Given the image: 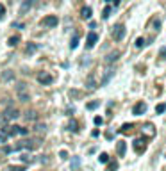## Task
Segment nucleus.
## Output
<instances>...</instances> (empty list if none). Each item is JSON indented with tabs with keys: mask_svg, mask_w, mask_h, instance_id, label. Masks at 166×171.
Listing matches in <instances>:
<instances>
[{
	"mask_svg": "<svg viewBox=\"0 0 166 171\" xmlns=\"http://www.w3.org/2000/svg\"><path fill=\"white\" fill-rule=\"evenodd\" d=\"M16 96H18V100L20 102H29L31 100V95H29V89H27V84L20 82V84L16 86Z\"/></svg>",
	"mask_w": 166,
	"mask_h": 171,
	"instance_id": "obj_1",
	"label": "nucleus"
},
{
	"mask_svg": "<svg viewBox=\"0 0 166 171\" xmlns=\"http://www.w3.org/2000/svg\"><path fill=\"white\" fill-rule=\"evenodd\" d=\"M2 116H4V120L6 121H11V120H16L18 116H20V111L16 109V107H7L6 111L2 112Z\"/></svg>",
	"mask_w": 166,
	"mask_h": 171,
	"instance_id": "obj_2",
	"label": "nucleus"
},
{
	"mask_svg": "<svg viewBox=\"0 0 166 171\" xmlns=\"http://www.w3.org/2000/svg\"><path fill=\"white\" fill-rule=\"evenodd\" d=\"M123 36H125V27L122 25V23H118V25L113 29V38L116 41H122L123 39Z\"/></svg>",
	"mask_w": 166,
	"mask_h": 171,
	"instance_id": "obj_3",
	"label": "nucleus"
},
{
	"mask_svg": "<svg viewBox=\"0 0 166 171\" xmlns=\"http://www.w3.org/2000/svg\"><path fill=\"white\" fill-rule=\"evenodd\" d=\"M38 82H40V84H43V86H48V84H52V82H54V77L50 75V73H45V71H41V73L38 75Z\"/></svg>",
	"mask_w": 166,
	"mask_h": 171,
	"instance_id": "obj_4",
	"label": "nucleus"
},
{
	"mask_svg": "<svg viewBox=\"0 0 166 171\" xmlns=\"http://www.w3.org/2000/svg\"><path fill=\"white\" fill-rule=\"evenodd\" d=\"M20 132V127H11V125H7V127H4L2 128V134L7 137V136H16Z\"/></svg>",
	"mask_w": 166,
	"mask_h": 171,
	"instance_id": "obj_5",
	"label": "nucleus"
},
{
	"mask_svg": "<svg viewBox=\"0 0 166 171\" xmlns=\"http://www.w3.org/2000/svg\"><path fill=\"white\" fill-rule=\"evenodd\" d=\"M96 41H98V36H96L95 32H89V34H88V39H86V48H93Z\"/></svg>",
	"mask_w": 166,
	"mask_h": 171,
	"instance_id": "obj_6",
	"label": "nucleus"
},
{
	"mask_svg": "<svg viewBox=\"0 0 166 171\" xmlns=\"http://www.w3.org/2000/svg\"><path fill=\"white\" fill-rule=\"evenodd\" d=\"M146 111V103H143V102H139V103H136L134 109H132V114L134 116H141L143 112Z\"/></svg>",
	"mask_w": 166,
	"mask_h": 171,
	"instance_id": "obj_7",
	"label": "nucleus"
},
{
	"mask_svg": "<svg viewBox=\"0 0 166 171\" xmlns=\"http://www.w3.org/2000/svg\"><path fill=\"white\" fill-rule=\"evenodd\" d=\"M41 25H45V27H55L57 25V16H47V18H43Z\"/></svg>",
	"mask_w": 166,
	"mask_h": 171,
	"instance_id": "obj_8",
	"label": "nucleus"
},
{
	"mask_svg": "<svg viewBox=\"0 0 166 171\" xmlns=\"http://www.w3.org/2000/svg\"><path fill=\"white\" fill-rule=\"evenodd\" d=\"M132 146H134V151H136V153H141V151H145V148H146V146H145V139H136Z\"/></svg>",
	"mask_w": 166,
	"mask_h": 171,
	"instance_id": "obj_9",
	"label": "nucleus"
},
{
	"mask_svg": "<svg viewBox=\"0 0 166 171\" xmlns=\"http://www.w3.org/2000/svg\"><path fill=\"white\" fill-rule=\"evenodd\" d=\"M86 86H88V89H96L98 87V84H96V80H95V75L91 73V75H88V79H86Z\"/></svg>",
	"mask_w": 166,
	"mask_h": 171,
	"instance_id": "obj_10",
	"label": "nucleus"
},
{
	"mask_svg": "<svg viewBox=\"0 0 166 171\" xmlns=\"http://www.w3.org/2000/svg\"><path fill=\"white\" fill-rule=\"evenodd\" d=\"M113 75H114V70H111V68H109V70H107V71L104 73V79L100 80V84H98V86H105L107 82L111 80V77H113Z\"/></svg>",
	"mask_w": 166,
	"mask_h": 171,
	"instance_id": "obj_11",
	"label": "nucleus"
},
{
	"mask_svg": "<svg viewBox=\"0 0 166 171\" xmlns=\"http://www.w3.org/2000/svg\"><path fill=\"white\" fill-rule=\"evenodd\" d=\"M118 59H120V52H111V54L105 57V62L111 64V62H114V61H118Z\"/></svg>",
	"mask_w": 166,
	"mask_h": 171,
	"instance_id": "obj_12",
	"label": "nucleus"
},
{
	"mask_svg": "<svg viewBox=\"0 0 166 171\" xmlns=\"http://www.w3.org/2000/svg\"><path fill=\"white\" fill-rule=\"evenodd\" d=\"M31 6H32L31 0H23V4H21V7H20V14H25L27 11L31 9Z\"/></svg>",
	"mask_w": 166,
	"mask_h": 171,
	"instance_id": "obj_13",
	"label": "nucleus"
},
{
	"mask_svg": "<svg viewBox=\"0 0 166 171\" xmlns=\"http://www.w3.org/2000/svg\"><path fill=\"white\" fill-rule=\"evenodd\" d=\"M25 120H27V121H36V120H38V112H36V111L25 112Z\"/></svg>",
	"mask_w": 166,
	"mask_h": 171,
	"instance_id": "obj_14",
	"label": "nucleus"
},
{
	"mask_svg": "<svg viewBox=\"0 0 166 171\" xmlns=\"http://www.w3.org/2000/svg\"><path fill=\"white\" fill-rule=\"evenodd\" d=\"M116 151H118V155H120V157H123V155H125V143H123V141L118 143V146H116Z\"/></svg>",
	"mask_w": 166,
	"mask_h": 171,
	"instance_id": "obj_15",
	"label": "nucleus"
},
{
	"mask_svg": "<svg viewBox=\"0 0 166 171\" xmlns=\"http://www.w3.org/2000/svg\"><path fill=\"white\" fill-rule=\"evenodd\" d=\"M81 14H82V18H84V20L91 18V7H82V11H81Z\"/></svg>",
	"mask_w": 166,
	"mask_h": 171,
	"instance_id": "obj_16",
	"label": "nucleus"
},
{
	"mask_svg": "<svg viewBox=\"0 0 166 171\" xmlns=\"http://www.w3.org/2000/svg\"><path fill=\"white\" fill-rule=\"evenodd\" d=\"M111 6H105L104 7V11H102V18H104V20H107V18H109V16H111Z\"/></svg>",
	"mask_w": 166,
	"mask_h": 171,
	"instance_id": "obj_17",
	"label": "nucleus"
},
{
	"mask_svg": "<svg viewBox=\"0 0 166 171\" xmlns=\"http://www.w3.org/2000/svg\"><path fill=\"white\" fill-rule=\"evenodd\" d=\"M68 130H70V132H77V130H79V128H77V121H75V120H72L70 123H68Z\"/></svg>",
	"mask_w": 166,
	"mask_h": 171,
	"instance_id": "obj_18",
	"label": "nucleus"
},
{
	"mask_svg": "<svg viewBox=\"0 0 166 171\" xmlns=\"http://www.w3.org/2000/svg\"><path fill=\"white\" fill-rule=\"evenodd\" d=\"M45 128H47V127H45V123H43V125H41V123H38V125L34 127V130L38 132V134H41V132L45 134Z\"/></svg>",
	"mask_w": 166,
	"mask_h": 171,
	"instance_id": "obj_19",
	"label": "nucleus"
},
{
	"mask_svg": "<svg viewBox=\"0 0 166 171\" xmlns=\"http://www.w3.org/2000/svg\"><path fill=\"white\" fill-rule=\"evenodd\" d=\"M98 161L102 162V164H105V162H109V155H107V153H100V157H98Z\"/></svg>",
	"mask_w": 166,
	"mask_h": 171,
	"instance_id": "obj_20",
	"label": "nucleus"
},
{
	"mask_svg": "<svg viewBox=\"0 0 166 171\" xmlns=\"http://www.w3.org/2000/svg\"><path fill=\"white\" fill-rule=\"evenodd\" d=\"M164 111H166V103H159V105L156 107V112H157V114H161V112H164Z\"/></svg>",
	"mask_w": 166,
	"mask_h": 171,
	"instance_id": "obj_21",
	"label": "nucleus"
},
{
	"mask_svg": "<svg viewBox=\"0 0 166 171\" xmlns=\"http://www.w3.org/2000/svg\"><path fill=\"white\" fill-rule=\"evenodd\" d=\"M18 41H20V38H18V36H14V38H9V43H7V45H9V46H14Z\"/></svg>",
	"mask_w": 166,
	"mask_h": 171,
	"instance_id": "obj_22",
	"label": "nucleus"
},
{
	"mask_svg": "<svg viewBox=\"0 0 166 171\" xmlns=\"http://www.w3.org/2000/svg\"><path fill=\"white\" fill-rule=\"evenodd\" d=\"M38 50V46H36V45H27V54H34V52Z\"/></svg>",
	"mask_w": 166,
	"mask_h": 171,
	"instance_id": "obj_23",
	"label": "nucleus"
},
{
	"mask_svg": "<svg viewBox=\"0 0 166 171\" xmlns=\"http://www.w3.org/2000/svg\"><path fill=\"white\" fill-rule=\"evenodd\" d=\"M77 45H79V38L75 36V38L72 39V43H70V48H72V50H73V48H77Z\"/></svg>",
	"mask_w": 166,
	"mask_h": 171,
	"instance_id": "obj_24",
	"label": "nucleus"
},
{
	"mask_svg": "<svg viewBox=\"0 0 166 171\" xmlns=\"http://www.w3.org/2000/svg\"><path fill=\"white\" fill-rule=\"evenodd\" d=\"M130 128H132V125H130V123H125L123 127H122V130H120V132H122V134H125V132H129Z\"/></svg>",
	"mask_w": 166,
	"mask_h": 171,
	"instance_id": "obj_25",
	"label": "nucleus"
},
{
	"mask_svg": "<svg viewBox=\"0 0 166 171\" xmlns=\"http://www.w3.org/2000/svg\"><path fill=\"white\" fill-rule=\"evenodd\" d=\"M114 169H118V162H111L107 166V171H114Z\"/></svg>",
	"mask_w": 166,
	"mask_h": 171,
	"instance_id": "obj_26",
	"label": "nucleus"
},
{
	"mask_svg": "<svg viewBox=\"0 0 166 171\" xmlns=\"http://www.w3.org/2000/svg\"><path fill=\"white\" fill-rule=\"evenodd\" d=\"M143 45H145V39H143V38H138V39H136V46H138V48H141Z\"/></svg>",
	"mask_w": 166,
	"mask_h": 171,
	"instance_id": "obj_27",
	"label": "nucleus"
},
{
	"mask_svg": "<svg viewBox=\"0 0 166 171\" xmlns=\"http://www.w3.org/2000/svg\"><path fill=\"white\" fill-rule=\"evenodd\" d=\"M9 171H25V168L23 166H11Z\"/></svg>",
	"mask_w": 166,
	"mask_h": 171,
	"instance_id": "obj_28",
	"label": "nucleus"
},
{
	"mask_svg": "<svg viewBox=\"0 0 166 171\" xmlns=\"http://www.w3.org/2000/svg\"><path fill=\"white\" fill-rule=\"evenodd\" d=\"M95 125H96V127H100V125H102V123H104V120H102V118H100V116H96V118H95Z\"/></svg>",
	"mask_w": 166,
	"mask_h": 171,
	"instance_id": "obj_29",
	"label": "nucleus"
},
{
	"mask_svg": "<svg viewBox=\"0 0 166 171\" xmlns=\"http://www.w3.org/2000/svg\"><path fill=\"white\" fill-rule=\"evenodd\" d=\"M2 79H4V80H9V79H13V73H11V71H6Z\"/></svg>",
	"mask_w": 166,
	"mask_h": 171,
	"instance_id": "obj_30",
	"label": "nucleus"
},
{
	"mask_svg": "<svg viewBox=\"0 0 166 171\" xmlns=\"http://www.w3.org/2000/svg\"><path fill=\"white\" fill-rule=\"evenodd\" d=\"M4 14H6V6H2V4H0V20L4 18Z\"/></svg>",
	"mask_w": 166,
	"mask_h": 171,
	"instance_id": "obj_31",
	"label": "nucleus"
},
{
	"mask_svg": "<svg viewBox=\"0 0 166 171\" xmlns=\"http://www.w3.org/2000/svg\"><path fill=\"white\" fill-rule=\"evenodd\" d=\"M98 107V102H91V103H88V109H96Z\"/></svg>",
	"mask_w": 166,
	"mask_h": 171,
	"instance_id": "obj_32",
	"label": "nucleus"
},
{
	"mask_svg": "<svg viewBox=\"0 0 166 171\" xmlns=\"http://www.w3.org/2000/svg\"><path fill=\"white\" fill-rule=\"evenodd\" d=\"M21 161L23 162H32V157H29V155H21Z\"/></svg>",
	"mask_w": 166,
	"mask_h": 171,
	"instance_id": "obj_33",
	"label": "nucleus"
},
{
	"mask_svg": "<svg viewBox=\"0 0 166 171\" xmlns=\"http://www.w3.org/2000/svg\"><path fill=\"white\" fill-rule=\"evenodd\" d=\"M18 134H21V136H27V134H29V130H27V128H23V127H20V132H18Z\"/></svg>",
	"mask_w": 166,
	"mask_h": 171,
	"instance_id": "obj_34",
	"label": "nucleus"
},
{
	"mask_svg": "<svg viewBox=\"0 0 166 171\" xmlns=\"http://www.w3.org/2000/svg\"><path fill=\"white\" fill-rule=\"evenodd\" d=\"M6 139H7V137H6V136L0 132V144H6Z\"/></svg>",
	"mask_w": 166,
	"mask_h": 171,
	"instance_id": "obj_35",
	"label": "nucleus"
},
{
	"mask_svg": "<svg viewBox=\"0 0 166 171\" xmlns=\"http://www.w3.org/2000/svg\"><path fill=\"white\" fill-rule=\"evenodd\" d=\"M79 95H81L79 91H70V96H79Z\"/></svg>",
	"mask_w": 166,
	"mask_h": 171,
	"instance_id": "obj_36",
	"label": "nucleus"
},
{
	"mask_svg": "<svg viewBox=\"0 0 166 171\" xmlns=\"http://www.w3.org/2000/svg\"><path fill=\"white\" fill-rule=\"evenodd\" d=\"M161 57H166V48H163V50H161Z\"/></svg>",
	"mask_w": 166,
	"mask_h": 171,
	"instance_id": "obj_37",
	"label": "nucleus"
},
{
	"mask_svg": "<svg viewBox=\"0 0 166 171\" xmlns=\"http://www.w3.org/2000/svg\"><path fill=\"white\" fill-rule=\"evenodd\" d=\"M4 123H6V120H4V116L0 114V125H4Z\"/></svg>",
	"mask_w": 166,
	"mask_h": 171,
	"instance_id": "obj_38",
	"label": "nucleus"
}]
</instances>
